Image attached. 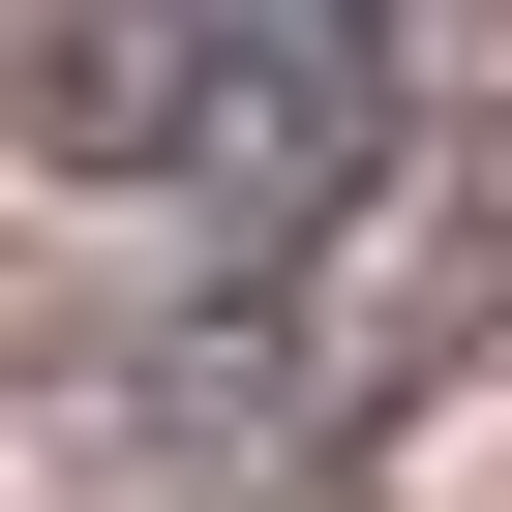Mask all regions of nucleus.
I'll list each match as a JSON object with an SVG mask.
<instances>
[{"label":"nucleus","instance_id":"1","mask_svg":"<svg viewBox=\"0 0 512 512\" xmlns=\"http://www.w3.org/2000/svg\"><path fill=\"white\" fill-rule=\"evenodd\" d=\"M0 91L91 181H181L241 241H302L392 121V0H0Z\"/></svg>","mask_w":512,"mask_h":512}]
</instances>
